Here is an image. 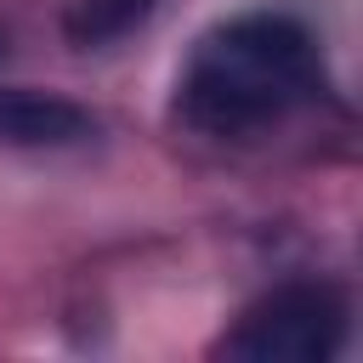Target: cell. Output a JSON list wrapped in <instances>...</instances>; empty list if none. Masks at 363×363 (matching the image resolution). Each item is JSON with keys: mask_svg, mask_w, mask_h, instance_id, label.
Masks as SVG:
<instances>
[{"mask_svg": "<svg viewBox=\"0 0 363 363\" xmlns=\"http://www.w3.org/2000/svg\"><path fill=\"white\" fill-rule=\"evenodd\" d=\"M0 57H6V28H0Z\"/></svg>", "mask_w": 363, "mask_h": 363, "instance_id": "5b68a950", "label": "cell"}, {"mask_svg": "<svg viewBox=\"0 0 363 363\" xmlns=\"http://www.w3.org/2000/svg\"><path fill=\"white\" fill-rule=\"evenodd\" d=\"M147 11H153V0H74L68 17H62V28H68L74 45L91 51V45H108V40L130 34Z\"/></svg>", "mask_w": 363, "mask_h": 363, "instance_id": "277c9868", "label": "cell"}, {"mask_svg": "<svg viewBox=\"0 0 363 363\" xmlns=\"http://www.w3.org/2000/svg\"><path fill=\"white\" fill-rule=\"evenodd\" d=\"M96 136V113L57 91L0 85V147H74Z\"/></svg>", "mask_w": 363, "mask_h": 363, "instance_id": "3957f363", "label": "cell"}, {"mask_svg": "<svg viewBox=\"0 0 363 363\" xmlns=\"http://www.w3.org/2000/svg\"><path fill=\"white\" fill-rule=\"evenodd\" d=\"M346 346V295L323 278H295L261 295L233 335H221V357L233 363H329Z\"/></svg>", "mask_w": 363, "mask_h": 363, "instance_id": "7a4b0ae2", "label": "cell"}, {"mask_svg": "<svg viewBox=\"0 0 363 363\" xmlns=\"http://www.w3.org/2000/svg\"><path fill=\"white\" fill-rule=\"evenodd\" d=\"M318 91V40L284 11H244L193 45L176 79V113L204 136H250L261 125H278Z\"/></svg>", "mask_w": 363, "mask_h": 363, "instance_id": "6da1fadb", "label": "cell"}]
</instances>
